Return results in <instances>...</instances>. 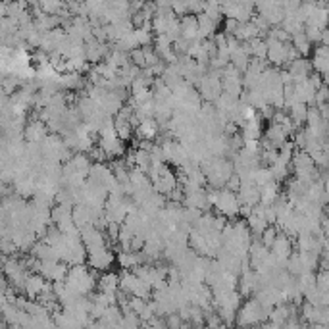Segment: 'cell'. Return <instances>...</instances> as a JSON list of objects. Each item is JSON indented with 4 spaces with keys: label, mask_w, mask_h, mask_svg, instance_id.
<instances>
[{
    "label": "cell",
    "mask_w": 329,
    "mask_h": 329,
    "mask_svg": "<svg viewBox=\"0 0 329 329\" xmlns=\"http://www.w3.org/2000/svg\"><path fill=\"white\" fill-rule=\"evenodd\" d=\"M216 212L227 216V218H237L239 210H241V201H239V195L237 191H231L227 187L219 189V197L216 202Z\"/></svg>",
    "instance_id": "cell-1"
},
{
    "label": "cell",
    "mask_w": 329,
    "mask_h": 329,
    "mask_svg": "<svg viewBox=\"0 0 329 329\" xmlns=\"http://www.w3.org/2000/svg\"><path fill=\"white\" fill-rule=\"evenodd\" d=\"M117 258L114 256L112 248L110 246H101V248H93L89 250V258H87V264L99 272H106L112 264H114Z\"/></svg>",
    "instance_id": "cell-2"
},
{
    "label": "cell",
    "mask_w": 329,
    "mask_h": 329,
    "mask_svg": "<svg viewBox=\"0 0 329 329\" xmlns=\"http://www.w3.org/2000/svg\"><path fill=\"white\" fill-rule=\"evenodd\" d=\"M81 239L85 243L87 250H93V248H101V246H108V241L104 237V231L99 229L95 223L85 225L81 229Z\"/></svg>",
    "instance_id": "cell-3"
},
{
    "label": "cell",
    "mask_w": 329,
    "mask_h": 329,
    "mask_svg": "<svg viewBox=\"0 0 329 329\" xmlns=\"http://www.w3.org/2000/svg\"><path fill=\"white\" fill-rule=\"evenodd\" d=\"M268 62L272 66H287V43H281L273 37H268Z\"/></svg>",
    "instance_id": "cell-4"
},
{
    "label": "cell",
    "mask_w": 329,
    "mask_h": 329,
    "mask_svg": "<svg viewBox=\"0 0 329 329\" xmlns=\"http://www.w3.org/2000/svg\"><path fill=\"white\" fill-rule=\"evenodd\" d=\"M48 123L43 121V119H39V117H33L31 121H29L27 125H25V131H23V137H25V141H33V143H41L44 137L48 135Z\"/></svg>",
    "instance_id": "cell-5"
},
{
    "label": "cell",
    "mask_w": 329,
    "mask_h": 329,
    "mask_svg": "<svg viewBox=\"0 0 329 329\" xmlns=\"http://www.w3.org/2000/svg\"><path fill=\"white\" fill-rule=\"evenodd\" d=\"M287 70L293 73L295 83H301V81H304V79L310 77V73H312V70H314V66H312V62H310L306 56H301V58H297V60H293V62L289 64Z\"/></svg>",
    "instance_id": "cell-6"
},
{
    "label": "cell",
    "mask_w": 329,
    "mask_h": 329,
    "mask_svg": "<svg viewBox=\"0 0 329 329\" xmlns=\"http://www.w3.org/2000/svg\"><path fill=\"white\" fill-rule=\"evenodd\" d=\"M125 141H121L119 137H112V139H99V144L104 148V152L108 154V158H123L127 148H125Z\"/></svg>",
    "instance_id": "cell-7"
},
{
    "label": "cell",
    "mask_w": 329,
    "mask_h": 329,
    "mask_svg": "<svg viewBox=\"0 0 329 329\" xmlns=\"http://www.w3.org/2000/svg\"><path fill=\"white\" fill-rule=\"evenodd\" d=\"M46 277L44 275H41V273H29V277H27V281H25V295H27L29 299H35L37 301V297L43 293V289L44 285H46Z\"/></svg>",
    "instance_id": "cell-8"
},
{
    "label": "cell",
    "mask_w": 329,
    "mask_h": 329,
    "mask_svg": "<svg viewBox=\"0 0 329 329\" xmlns=\"http://www.w3.org/2000/svg\"><path fill=\"white\" fill-rule=\"evenodd\" d=\"M158 131H160V123L156 121V117H146L141 121V125L135 129V135L139 139H156Z\"/></svg>",
    "instance_id": "cell-9"
},
{
    "label": "cell",
    "mask_w": 329,
    "mask_h": 329,
    "mask_svg": "<svg viewBox=\"0 0 329 329\" xmlns=\"http://www.w3.org/2000/svg\"><path fill=\"white\" fill-rule=\"evenodd\" d=\"M219 21L212 19L208 14L202 12L199 15V41H206V39H212L216 35V27H218Z\"/></svg>",
    "instance_id": "cell-10"
},
{
    "label": "cell",
    "mask_w": 329,
    "mask_h": 329,
    "mask_svg": "<svg viewBox=\"0 0 329 329\" xmlns=\"http://www.w3.org/2000/svg\"><path fill=\"white\" fill-rule=\"evenodd\" d=\"M272 252H275L277 256L281 258H289L293 254V241H291V237L287 233L279 231V235L275 237V241L272 244Z\"/></svg>",
    "instance_id": "cell-11"
},
{
    "label": "cell",
    "mask_w": 329,
    "mask_h": 329,
    "mask_svg": "<svg viewBox=\"0 0 329 329\" xmlns=\"http://www.w3.org/2000/svg\"><path fill=\"white\" fill-rule=\"evenodd\" d=\"M243 139L244 141H260L262 137V121H260V114L256 117H252L250 121H246V125L243 127Z\"/></svg>",
    "instance_id": "cell-12"
},
{
    "label": "cell",
    "mask_w": 329,
    "mask_h": 329,
    "mask_svg": "<svg viewBox=\"0 0 329 329\" xmlns=\"http://www.w3.org/2000/svg\"><path fill=\"white\" fill-rule=\"evenodd\" d=\"M264 137H266L275 148H279V146L289 139V135L285 133V129L281 127L279 123H273V121H272V125L266 129V135H264Z\"/></svg>",
    "instance_id": "cell-13"
},
{
    "label": "cell",
    "mask_w": 329,
    "mask_h": 329,
    "mask_svg": "<svg viewBox=\"0 0 329 329\" xmlns=\"http://www.w3.org/2000/svg\"><path fill=\"white\" fill-rule=\"evenodd\" d=\"M99 291L117 293L119 291V275L115 272H106L99 277Z\"/></svg>",
    "instance_id": "cell-14"
},
{
    "label": "cell",
    "mask_w": 329,
    "mask_h": 329,
    "mask_svg": "<svg viewBox=\"0 0 329 329\" xmlns=\"http://www.w3.org/2000/svg\"><path fill=\"white\" fill-rule=\"evenodd\" d=\"M235 37H237L241 43H243V41H252V39L260 37V31H258V27L252 23V19H250V21L239 23V27L235 31Z\"/></svg>",
    "instance_id": "cell-15"
},
{
    "label": "cell",
    "mask_w": 329,
    "mask_h": 329,
    "mask_svg": "<svg viewBox=\"0 0 329 329\" xmlns=\"http://www.w3.org/2000/svg\"><path fill=\"white\" fill-rule=\"evenodd\" d=\"M281 27L285 29V31H289L291 35H299V33H304V29H306V23H304V21H302V19L297 14H293V15H287L285 19H283Z\"/></svg>",
    "instance_id": "cell-16"
},
{
    "label": "cell",
    "mask_w": 329,
    "mask_h": 329,
    "mask_svg": "<svg viewBox=\"0 0 329 329\" xmlns=\"http://www.w3.org/2000/svg\"><path fill=\"white\" fill-rule=\"evenodd\" d=\"M115 131H117V137L121 141H129L133 137V133H135V127H133V123L129 119H123V117L115 115Z\"/></svg>",
    "instance_id": "cell-17"
},
{
    "label": "cell",
    "mask_w": 329,
    "mask_h": 329,
    "mask_svg": "<svg viewBox=\"0 0 329 329\" xmlns=\"http://www.w3.org/2000/svg\"><path fill=\"white\" fill-rule=\"evenodd\" d=\"M289 114H291V117L295 119V123L301 127V125H304V123L308 121V104H304V102H297V104L289 110Z\"/></svg>",
    "instance_id": "cell-18"
},
{
    "label": "cell",
    "mask_w": 329,
    "mask_h": 329,
    "mask_svg": "<svg viewBox=\"0 0 329 329\" xmlns=\"http://www.w3.org/2000/svg\"><path fill=\"white\" fill-rule=\"evenodd\" d=\"M246 221H248V227L252 231V235H258V237L264 233V229L270 225L264 216H258V214H250L246 218Z\"/></svg>",
    "instance_id": "cell-19"
},
{
    "label": "cell",
    "mask_w": 329,
    "mask_h": 329,
    "mask_svg": "<svg viewBox=\"0 0 329 329\" xmlns=\"http://www.w3.org/2000/svg\"><path fill=\"white\" fill-rule=\"evenodd\" d=\"M293 44L297 46V50L301 52V56H308L312 52V41L306 37V33L293 35Z\"/></svg>",
    "instance_id": "cell-20"
},
{
    "label": "cell",
    "mask_w": 329,
    "mask_h": 329,
    "mask_svg": "<svg viewBox=\"0 0 329 329\" xmlns=\"http://www.w3.org/2000/svg\"><path fill=\"white\" fill-rule=\"evenodd\" d=\"M277 197H279V181H272V183L262 187V202L264 204H273Z\"/></svg>",
    "instance_id": "cell-21"
},
{
    "label": "cell",
    "mask_w": 329,
    "mask_h": 329,
    "mask_svg": "<svg viewBox=\"0 0 329 329\" xmlns=\"http://www.w3.org/2000/svg\"><path fill=\"white\" fill-rule=\"evenodd\" d=\"M272 181H275L273 179V173H272V168L268 166V168H258V170H254V183H256L260 189L264 185H268V183H272Z\"/></svg>",
    "instance_id": "cell-22"
},
{
    "label": "cell",
    "mask_w": 329,
    "mask_h": 329,
    "mask_svg": "<svg viewBox=\"0 0 329 329\" xmlns=\"http://www.w3.org/2000/svg\"><path fill=\"white\" fill-rule=\"evenodd\" d=\"M272 168V173H273V179L275 181H285L287 175H289V172H291V164H287V162H283V160H277L273 166H270Z\"/></svg>",
    "instance_id": "cell-23"
},
{
    "label": "cell",
    "mask_w": 329,
    "mask_h": 329,
    "mask_svg": "<svg viewBox=\"0 0 329 329\" xmlns=\"http://www.w3.org/2000/svg\"><path fill=\"white\" fill-rule=\"evenodd\" d=\"M285 270L291 273V275H295V277H299V275L304 272V266H302V260L299 252H297V254H291V256L287 258Z\"/></svg>",
    "instance_id": "cell-24"
},
{
    "label": "cell",
    "mask_w": 329,
    "mask_h": 329,
    "mask_svg": "<svg viewBox=\"0 0 329 329\" xmlns=\"http://www.w3.org/2000/svg\"><path fill=\"white\" fill-rule=\"evenodd\" d=\"M250 43V48H252V56L254 58H268V41L262 39V37H256Z\"/></svg>",
    "instance_id": "cell-25"
},
{
    "label": "cell",
    "mask_w": 329,
    "mask_h": 329,
    "mask_svg": "<svg viewBox=\"0 0 329 329\" xmlns=\"http://www.w3.org/2000/svg\"><path fill=\"white\" fill-rule=\"evenodd\" d=\"M297 283H299V289L302 293L310 291L316 287V273L314 272H302L299 277H297Z\"/></svg>",
    "instance_id": "cell-26"
},
{
    "label": "cell",
    "mask_w": 329,
    "mask_h": 329,
    "mask_svg": "<svg viewBox=\"0 0 329 329\" xmlns=\"http://www.w3.org/2000/svg\"><path fill=\"white\" fill-rule=\"evenodd\" d=\"M129 56H131V62H133L135 66H139V68H146V58H144V48L143 46L133 48V50L129 52Z\"/></svg>",
    "instance_id": "cell-27"
},
{
    "label": "cell",
    "mask_w": 329,
    "mask_h": 329,
    "mask_svg": "<svg viewBox=\"0 0 329 329\" xmlns=\"http://www.w3.org/2000/svg\"><path fill=\"white\" fill-rule=\"evenodd\" d=\"M316 287L320 291H329V270H318V273H316Z\"/></svg>",
    "instance_id": "cell-28"
},
{
    "label": "cell",
    "mask_w": 329,
    "mask_h": 329,
    "mask_svg": "<svg viewBox=\"0 0 329 329\" xmlns=\"http://www.w3.org/2000/svg\"><path fill=\"white\" fill-rule=\"evenodd\" d=\"M304 33H306V37L312 43H322V35H324V29L322 27H318V25H306Z\"/></svg>",
    "instance_id": "cell-29"
},
{
    "label": "cell",
    "mask_w": 329,
    "mask_h": 329,
    "mask_svg": "<svg viewBox=\"0 0 329 329\" xmlns=\"http://www.w3.org/2000/svg\"><path fill=\"white\" fill-rule=\"evenodd\" d=\"M225 187L231 189V191H239V189H241V177H239V173H233V175L227 179Z\"/></svg>",
    "instance_id": "cell-30"
},
{
    "label": "cell",
    "mask_w": 329,
    "mask_h": 329,
    "mask_svg": "<svg viewBox=\"0 0 329 329\" xmlns=\"http://www.w3.org/2000/svg\"><path fill=\"white\" fill-rule=\"evenodd\" d=\"M322 44H328L329 46V27L324 29V35H322Z\"/></svg>",
    "instance_id": "cell-31"
}]
</instances>
